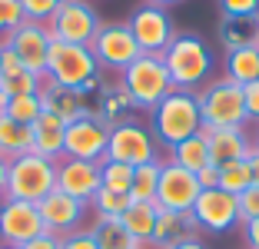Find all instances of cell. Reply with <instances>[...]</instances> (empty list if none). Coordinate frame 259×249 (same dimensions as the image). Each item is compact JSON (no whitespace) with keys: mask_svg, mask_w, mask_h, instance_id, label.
<instances>
[{"mask_svg":"<svg viewBox=\"0 0 259 249\" xmlns=\"http://www.w3.org/2000/svg\"><path fill=\"white\" fill-rule=\"evenodd\" d=\"M163 63H166V73L176 90H203L216 70L213 50L193 30H176V37L163 50Z\"/></svg>","mask_w":259,"mask_h":249,"instance_id":"6da1fadb","label":"cell"},{"mask_svg":"<svg viewBox=\"0 0 259 249\" xmlns=\"http://www.w3.org/2000/svg\"><path fill=\"white\" fill-rule=\"evenodd\" d=\"M47 80L60 83V87H70V90L83 93L90 100L103 87V70H100L90 47L54 40L50 53H47Z\"/></svg>","mask_w":259,"mask_h":249,"instance_id":"7a4b0ae2","label":"cell"},{"mask_svg":"<svg viewBox=\"0 0 259 249\" xmlns=\"http://www.w3.org/2000/svg\"><path fill=\"white\" fill-rule=\"evenodd\" d=\"M150 130L156 136V143L173 150L176 143L190 140L193 133L203 130V116H199V100L196 90H169L160 103L150 110Z\"/></svg>","mask_w":259,"mask_h":249,"instance_id":"3957f363","label":"cell"},{"mask_svg":"<svg viewBox=\"0 0 259 249\" xmlns=\"http://www.w3.org/2000/svg\"><path fill=\"white\" fill-rule=\"evenodd\" d=\"M199 100V116H203V130H226V127H246V100L243 87L226 76H213L203 90H196Z\"/></svg>","mask_w":259,"mask_h":249,"instance_id":"277c9868","label":"cell"},{"mask_svg":"<svg viewBox=\"0 0 259 249\" xmlns=\"http://www.w3.org/2000/svg\"><path fill=\"white\" fill-rule=\"evenodd\" d=\"M120 83H123V90L130 93L133 106L143 110V113H150L153 106L173 90V80L166 73L163 57H153V53H140L137 60L120 73Z\"/></svg>","mask_w":259,"mask_h":249,"instance_id":"5b68a950","label":"cell"},{"mask_svg":"<svg viewBox=\"0 0 259 249\" xmlns=\"http://www.w3.org/2000/svg\"><path fill=\"white\" fill-rule=\"evenodd\" d=\"M57 189V163L37 156V153H23V156L10 159L7 170V196L4 199H27V203H40L47 193Z\"/></svg>","mask_w":259,"mask_h":249,"instance_id":"8992f818","label":"cell"},{"mask_svg":"<svg viewBox=\"0 0 259 249\" xmlns=\"http://www.w3.org/2000/svg\"><path fill=\"white\" fill-rule=\"evenodd\" d=\"M100 14L93 10L90 0H60L54 17L47 20V33L50 40H63V44H80L90 47L100 30Z\"/></svg>","mask_w":259,"mask_h":249,"instance_id":"52a82bcc","label":"cell"},{"mask_svg":"<svg viewBox=\"0 0 259 249\" xmlns=\"http://www.w3.org/2000/svg\"><path fill=\"white\" fill-rule=\"evenodd\" d=\"M107 159L116 163H130V166H143L160 159V143L146 123L140 120H123L116 127H110V143H107Z\"/></svg>","mask_w":259,"mask_h":249,"instance_id":"ba28073f","label":"cell"},{"mask_svg":"<svg viewBox=\"0 0 259 249\" xmlns=\"http://www.w3.org/2000/svg\"><path fill=\"white\" fill-rule=\"evenodd\" d=\"M90 50H93V57H97L100 70H116V73H123V70L143 53L126 20L100 23V30H97V37H93Z\"/></svg>","mask_w":259,"mask_h":249,"instance_id":"9c48e42d","label":"cell"},{"mask_svg":"<svg viewBox=\"0 0 259 249\" xmlns=\"http://www.w3.org/2000/svg\"><path fill=\"white\" fill-rule=\"evenodd\" d=\"M190 216H193L199 233L223 236V233L239 226V203H236L233 193H226V189H220V186H209L196 196Z\"/></svg>","mask_w":259,"mask_h":249,"instance_id":"30bf717a","label":"cell"},{"mask_svg":"<svg viewBox=\"0 0 259 249\" xmlns=\"http://www.w3.org/2000/svg\"><path fill=\"white\" fill-rule=\"evenodd\" d=\"M130 30L137 37L140 50L153 53V57H163V50L169 47V40L176 37V23L169 17L166 7H156V4H140L133 14H130Z\"/></svg>","mask_w":259,"mask_h":249,"instance_id":"8fae6325","label":"cell"},{"mask_svg":"<svg viewBox=\"0 0 259 249\" xmlns=\"http://www.w3.org/2000/svg\"><path fill=\"white\" fill-rule=\"evenodd\" d=\"M203 193L196 173L176 166L173 159H163V173H160V189H156V206L166 213H190L196 196Z\"/></svg>","mask_w":259,"mask_h":249,"instance_id":"7c38bea8","label":"cell"},{"mask_svg":"<svg viewBox=\"0 0 259 249\" xmlns=\"http://www.w3.org/2000/svg\"><path fill=\"white\" fill-rule=\"evenodd\" d=\"M44 233L37 203L27 199H0V242L4 246H27Z\"/></svg>","mask_w":259,"mask_h":249,"instance_id":"4fadbf2b","label":"cell"},{"mask_svg":"<svg viewBox=\"0 0 259 249\" xmlns=\"http://www.w3.org/2000/svg\"><path fill=\"white\" fill-rule=\"evenodd\" d=\"M110 143V127L103 120H73L63 133V156L87 159V163H103Z\"/></svg>","mask_w":259,"mask_h":249,"instance_id":"5bb4252c","label":"cell"},{"mask_svg":"<svg viewBox=\"0 0 259 249\" xmlns=\"http://www.w3.org/2000/svg\"><path fill=\"white\" fill-rule=\"evenodd\" d=\"M0 44H7L17 53V60L37 76H47V53H50V33H47V23H33L23 20L10 37H4Z\"/></svg>","mask_w":259,"mask_h":249,"instance_id":"9a60e30c","label":"cell"},{"mask_svg":"<svg viewBox=\"0 0 259 249\" xmlns=\"http://www.w3.org/2000/svg\"><path fill=\"white\" fill-rule=\"evenodd\" d=\"M37 210H40V219H44V229L54 233V236H67V233L83 229L87 216H90V206L67 196V193H60V189L47 193L37 203Z\"/></svg>","mask_w":259,"mask_h":249,"instance_id":"2e32d148","label":"cell"},{"mask_svg":"<svg viewBox=\"0 0 259 249\" xmlns=\"http://www.w3.org/2000/svg\"><path fill=\"white\" fill-rule=\"evenodd\" d=\"M100 186H103V180H100V163L70 159V156H63L60 163H57V189H60V193H67V196H73V199L90 206V199L97 196Z\"/></svg>","mask_w":259,"mask_h":249,"instance_id":"e0dca14e","label":"cell"},{"mask_svg":"<svg viewBox=\"0 0 259 249\" xmlns=\"http://www.w3.org/2000/svg\"><path fill=\"white\" fill-rule=\"evenodd\" d=\"M40 103H44L47 113L60 116L63 123H73V120H100L97 106L83 97V93L70 90V87H60L54 80H44L40 87Z\"/></svg>","mask_w":259,"mask_h":249,"instance_id":"ac0fdd59","label":"cell"},{"mask_svg":"<svg viewBox=\"0 0 259 249\" xmlns=\"http://www.w3.org/2000/svg\"><path fill=\"white\" fill-rule=\"evenodd\" d=\"M206 143H209V159L216 166L233 163V159H246L252 153V136L246 127H226V130H203Z\"/></svg>","mask_w":259,"mask_h":249,"instance_id":"d6986e66","label":"cell"},{"mask_svg":"<svg viewBox=\"0 0 259 249\" xmlns=\"http://www.w3.org/2000/svg\"><path fill=\"white\" fill-rule=\"evenodd\" d=\"M0 60H4V76H0V90L7 97H27V93H40L47 76H37L17 60V53L7 44H0Z\"/></svg>","mask_w":259,"mask_h":249,"instance_id":"ffe728a7","label":"cell"},{"mask_svg":"<svg viewBox=\"0 0 259 249\" xmlns=\"http://www.w3.org/2000/svg\"><path fill=\"white\" fill-rule=\"evenodd\" d=\"M33 153L44 159H50V163H60L63 159V133H67V123L60 120V116L47 113L40 116L37 123H33Z\"/></svg>","mask_w":259,"mask_h":249,"instance_id":"44dd1931","label":"cell"},{"mask_svg":"<svg viewBox=\"0 0 259 249\" xmlns=\"http://www.w3.org/2000/svg\"><path fill=\"white\" fill-rule=\"evenodd\" d=\"M216 37L226 50H243V47H259V14L249 17H223L216 27Z\"/></svg>","mask_w":259,"mask_h":249,"instance_id":"7402d4cb","label":"cell"},{"mask_svg":"<svg viewBox=\"0 0 259 249\" xmlns=\"http://www.w3.org/2000/svg\"><path fill=\"white\" fill-rule=\"evenodd\" d=\"M93 106H97L100 120L107 123V127H116V123L130 120V113L137 110L133 100H130V93L123 90V83H103L97 90V103Z\"/></svg>","mask_w":259,"mask_h":249,"instance_id":"603a6c76","label":"cell"},{"mask_svg":"<svg viewBox=\"0 0 259 249\" xmlns=\"http://www.w3.org/2000/svg\"><path fill=\"white\" fill-rule=\"evenodd\" d=\"M196 223H193L190 213H166L160 210V219H156V229H153V239L146 246H163V249H173L176 242H183L186 236H196Z\"/></svg>","mask_w":259,"mask_h":249,"instance_id":"cb8c5ba5","label":"cell"},{"mask_svg":"<svg viewBox=\"0 0 259 249\" xmlns=\"http://www.w3.org/2000/svg\"><path fill=\"white\" fill-rule=\"evenodd\" d=\"M223 76L239 87L259 80V47H243V50H226L223 57Z\"/></svg>","mask_w":259,"mask_h":249,"instance_id":"d4e9b609","label":"cell"},{"mask_svg":"<svg viewBox=\"0 0 259 249\" xmlns=\"http://www.w3.org/2000/svg\"><path fill=\"white\" fill-rule=\"evenodd\" d=\"M156 219H160V206H156V203H130L126 213L120 216V223L126 226V233L133 236L140 246H146V242L153 239Z\"/></svg>","mask_w":259,"mask_h":249,"instance_id":"484cf974","label":"cell"},{"mask_svg":"<svg viewBox=\"0 0 259 249\" xmlns=\"http://www.w3.org/2000/svg\"><path fill=\"white\" fill-rule=\"evenodd\" d=\"M23 153H33V130L27 123H17L10 116H0V156L17 159Z\"/></svg>","mask_w":259,"mask_h":249,"instance_id":"4316f807","label":"cell"},{"mask_svg":"<svg viewBox=\"0 0 259 249\" xmlns=\"http://www.w3.org/2000/svg\"><path fill=\"white\" fill-rule=\"evenodd\" d=\"M90 233H93V239H97V246H100V249H143L137 239H133V236L126 233V226H123L120 219L93 216Z\"/></svg>","mask_w":259,"mask_h":249,"instance_id":"83f0119b","label":"cell"},{"mask_svg":"<svg viewBox=\"0 0 259 249\" xmlns=\"http://www.w3.org/2000/svg\"><path fill=\"white\" fill-rule=\"evenodd\" d=\"M169 159H173L176 166L190 170V173H199V170L209 163V143H206V133L199 130V133H193L190 140L176 143L173 150H169Z\"/></svg>","mask_w":259,"mask_h":249,"instance_id":"f1b7e54d","label":"cell"},{"mask_svg":"<svg viewBox=\"0 0 259 249\" xmlns=\"http://www.w3.org/2000/svg\"><path fill=\"white\" fill-rule=\"evenodd\" d=\"M160 173L163 159H153L133 170V186H130V199L133 203H156V189H160Z\"/></svg>","mask_w":259,"mask_h":249,"instance_id":"f546056e","label":"cell"},{"mask_svg":"<svg viewBox=\"0 0 259 249\" xmlns=\"http://www.w3.org/2000/svg\"><path fill=\"white\" fill-rule=\"evenodd\" d=\"M133 170H137V166H130V163L103 159V163H100V180H103V189L120 193V196H130V186H133Z\"/></svg>","mask_w":259,"mask_h":249,"instance_id":"4dcf8cb0","label":"cell"},{"mask_svg":"<svg viewBox=\"0 0 259 249\" xmlns=\"http://www.w3.org/2000/svg\"><path fill=\"white\" fill-rule=\"evenodd\" d=\"M216 186L226 189V193H233V196L246 193V189L252 186L249 163H246V159H233V163H223V166H220V183H216Z\"/></svg>","mask_w":259,"mask_h":249,"instance_id":"1f68e13d","label":"cell"},{"mask_svg":"<svg viewBox=\"0 0 259 249\" xmlns=\"http://www.w3.org/2000/svg\"><path fill=\"white\" fill-rule=\"evenodd\" d=\"M4 116H10V120H17V123H27V127H33V123L44 116V103H40V93H27V97H10V100H7V110H4Z\"/></svg>","mask_w":259,"mask_h":249,"instance_id":"d6a6232c","label":"cell"},{"mask_svg":"<svg viewBox=\"0 0 259 249\" xmlns=\"http://www.w3.org/2000/svg\"><path fill=\"white\" fill-rule=\"evenodd\" d=\"M130 203H133L130 196H120V193H110V189L100 186L97 196L90 199V213H93V216H103V219H120L123 213H126Z\"/></svg>","mask_w":259,"mask_h":249,"instance_id":"836d02e7","label":"cell"},{"mask_svg":"<svg viewBox=\"0 0 259 249\" xmlns=\"http://www.w3.org/2000/svg\"><path fill=\"white\" fill-rule=\"evenodd\" d=\"M23 23V7L20 0H0V40L10 37Z\"/></svg>","mask_w":259,"mask_h":249,"instance_id":"e575fe53","label":"cell"},{"mask_svg":"<svg viewBox=\"0 0 259 249\" xmlns=\"http://www.w3.org/2000/svg\"><path fill=\"white\" fill-rule=\"evenodd\" d=\"M57 4H60V0H20V7H23V20L47 23L50 17H54Z\"/></svg>","mask_w":259,"mask_h":249,"instance_id":"d590c367","label":"cell"},{"mask_svg":"<svg viewBox=\"0 0 259 249\" xmlns=\"http://www.w3.org/2000/svg\"><path fill=\"white\" fill-rule=\"evenodd\" d=\"M236 203H239V223H246V219H259V186H256V183H252L246 193H239Z\"/></svg>","mask_w":259,"mask_h":249,"instance_id":"8d00e7d4","label":"cell"},{"mask_svg":"<svg viewBox=\"0 0 259 249\" xmlns=\"http://www.w3.org/2000/svg\"><path fill=\"white\" fill-rule=\"evenodd\" d=\"M223 17H249L259 14V0H216Z\"/></svg>","mask_w":259,"mask_h":249,"instance_id":"74e56055","label":"cell"},{"mask_svg":"<svg viewBox=\"0 0 259 249\" xmlns=\"http://www.w3.org/2000/svg\"><path fill=\"white\" fill-rule=\"evenodd\" d=\"M60 249H100V246H97V239H93L90 226H83V229H76V233L60 236Z\"/></svg>","mask_w":259,"mask_h":249,"instance_id":"f35d334b","label":"cell"},{"mask_svg":"<svg viewBox=\"0 0 259 249\" xmlns=\"http://www.w3.org/2000/svg\"><path fill=\"white\" fill-rule=\"evenodd\" d=\"M243 100H246V116L259 123V80H252V83L243 87Z\"/></svg>","mask_w":259,"mask_h":249,"instance_id":"ab89813d","label":"cell"},{"mask_svg":"<svg viewBox=\"0 0 259 249\" xmlns=\"http://www.w3.org/2000/svg\"><path fill=\"white\" fill-rule=\"evenodd\" d=\"M239 233H243V246L246 249H259V219L239 223Z\"/></svg>","mask_w":259,"mask_h":249,"instance_id":"60d3db41","label":"cell"},{"mask_svg":"<svg viewBox=\"0 0 259 249\" xmlns=\"http://www.w3.org/2000/svg\"><path fill=\"white\" fill-rule=\"evenodd\" d=\"M196 180H199V186H203V189L216 186V183H220V166H216L213 159H209V163H206L203 170H199V173H196Z\"/></svg>","mask_w":259,"mask_h":249,"instance_id":"b9f144b4","label":"cell"},{"mask_svg":"<svg viewBox=\"0 0 259 249\" xmlns=\"http://www.w3.org/2000/svg\"><path fill=\"white\" fill-rule=\"evenodd\" d=\"M20 249H60V236H54V233H40L37 239H30L27 246H20Z\"/></svg>","mask_w":259,"mask_h":249,"instance_id":"7bdbcfd3","label":"cell"},{"mask_svg":"<svg viewBox=\"0 0 259 249\" xmlns=\"http://www.w3.org/2000/svg\"><path fill=\"white\" fill-rule=\"evenodd\" d=\"M173 249H209V246H206V242H203V236H186V239L183 242H176V246Z\"/></svg>","mask_w":259,"mask_h":249,"instance_id":"ee69618b","label":"cell"},{"mask_svg":"<svg viewBox=\"0 0 259 249\" xmlns=\"http://www.w3.org/2000/svg\"><path fill=\"white\" fill-rule=\"evenodd\" d=\"M7 170H10V159L0 156V199L7 196Z\"/></svg>","mask_w":259,"mask_h":249,"instance_id":"f6af8a7d","label":"cell"},{"mask_svg":"<svg viewBox=\"0 0 259 249\" xmlns=\"http://www.w3.org/2000/svg\"><path fill=\"white\" fill-rule=\"evenodd\" d=\"M246 163H249V173H252V183L259 186V150H252L249 156H246Z\"/></svg>","mask_w":259,"mask_h":249,"instance_id":"bcb514c9","label":"cell"},{"mask_svg":"<svg viewBox=\"0 0 259 249\" xmlns=\"http://www.w3.org/2000/svg\"><path fill=\"white\" fill-rule=\"evenodd\" d=\"M143 4H156V7H173V4H180V0H143Z\"/></svg>","mask_w":259,"mask_h":249,"instance_id":"7dc6e473","label":"cell"},{"mask_svg":"<svg viewBox=\"0 0 259 249\" xmlns=\"http://www.w3.org/2000/svg\"><path fill=\"white\" fill-rule=\"evenodd\" d=\"M7 100H10V97H7L4 90H0V116H4V110H7Z\"/></svg>","mask_w":259,"mask_h":249,"instance_id":"c3c4849f","label":"cell"},{"mask_svg":"<svg viewBox=\"0 0 259 249\" xmlns=\"http://www.w3.org/2000/svg\"><path fill=\"white\" fill-rule=\"evenodd\" d=\"M252 150H259V127H256V136H252Z\"/></svg>","mask_w":259,"mask_h":249,"instance_id":"681fc988","label":"cell"},{"mask_svg":"<svg viewBox=\"0 0 259 249\" xmlns=\"http://www.w3.org/2000/svg\"><path fill=\"white\" fill-rule=\"evenodd\" d=\"M0 249H20V246H0Z\"/></svg>","mask_w":259,"mask_h":249,"instance_id":"f907efd6","label":"cell"},{"mask_svg":"<svg viewBox=\"0 0 259 249\" xmlns=\"http://www.w3.org/2000/svg\"><path fill=\"white\" fill-rule=\"evenodd\" d=\"M0 76H4V60H0Z\"/></svg>","mask_w":259,"mask_h":249,"instance_id":"816d5d0a","label":"cell"}]
</instances>
